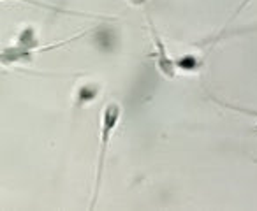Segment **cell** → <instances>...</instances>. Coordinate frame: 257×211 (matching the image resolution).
Masks as SVG:
<instances>
[{"label":"cell","instance_id":"obj_1","mask_svg":"<svg viewBox=\"0 0 257 211\" xmlns=\"http://www.w3.org/2000/svg\"><path fill=\"white\" fill-rule=\"evenodd\" d=\"M121 118V108L120 104L111 100L106 104V108L102 111V118H100V148H99V162H97V174H95V188H93V199L90 202V209H93L99 199V188H100V181H102V174H104V164H106V157H107V150H109V143L113 132L116 129V125L120 123Z\"/></svg>","mask_w":257,"mask_h":211},{"label":"cell","instance_id":"obj_2","mask_svg":"<svg viewBox=\"0 0 257 211\" xmlns=\"http://www.w3.org/2000/svg\"><path fill=\"white\" fill-rule=\"evenodd\" d=\"M148 25H150V34H152V39H154V46H155V53L152 55V57L155 58V65H157V69L162 72V74L166 76V78H175L176 76V62L175 58H171L168 55V50H166L164 43H162L161 36H159L157 29H155L154 22H152L150 18H148Z\"/></svg>","mask_w":257,"mask_h":211},{"label":"cell","instance_id":"obj_3","mask_svg":"<svg viewBox=\"0 0 257 211\" xmlns=\"http://www.w3.org/2000/svg\"><path fill=\"white\" fill-rule=\"evenodd\" d=\"M175 62L176 67L185 72H196L203 67V58H199L197 55H183V57L175 58Z\"/></svg>","mask_w":257,"mask_h":211},{"label":"cell","instance_id":"obj_4","mask_svg":"<svg viewBox=\"0 0 257 211\" xmlns=\"http://www.w3.org/2000/svg\"><path fill=\"white\" fill-rule=\"evenodd\" d=\"M97 95H99V86L93 85V83H86L78 90V104L81 106V104L92 102Z\"/></svg>","mask_w":257,"mask_h":211},{"label":"cell","instance_id":"obj_5","mask_svg":"<svg viewBox=\"0 0 257 211\" xmlns=\"http://www.w3.org/2000/svg\"><path fill=\"white\" fill-rule=\"evenodd\" d=\"M220 106H225V108H229V109H234V111H239V113H243V115H250V116H257V111H252V109H245V108H239V106H232V104H225V102H222V100H217Z\"/></svg>","mask_w":257,"mask_h":211},{"label":"cell","instance_id":"obj_6","mask_svg":"<svg viewBox=\"0 0 257 211\" xmlns=\"http://www.w3.org/2000/svg\"><path fill=\"white\" fill-rule=\"evenodd\" d=\"M248 2H250V0H243L241 4H239V8H238V9H236L234 16H236V15H238V13H239V11H243V9H245V8H246V6H248ZM234 16H232V18H234Z\"/></svg>","mask_w":257,"mask_h":211},{"label":"cell","instance_id":"obj_7","mask_svg":"<svg viewBox=\"0 0 257 211\" xmlns=\"http://www.w3.org/2000/svg\"><path fill=\"white\" fill-rule=\"evenodd\" d=\"M131 4H134V6H145L147 4V0H128Z\"/></svg>","mask_w":257,"mask_h":211}]
</instances>
